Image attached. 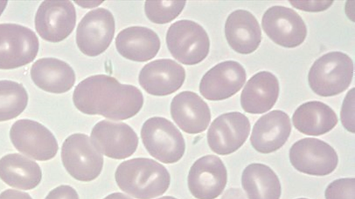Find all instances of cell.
Segmentation results:
<instances>
[{
	"instance_id": "obj_37",
	"label": "cell",
	"mask_w": 355,
	"mask_h": 199,
	"mask_svg": "<svg viewBox=\"0 0 355 199\" xmlns=\"http://www.w3.org/2000/svg\"><path fill=\"white\" fill-rule=\"evenodd\" d=\"M351 3H352V1H347L346 6H345L347 8H345V12H346V14L348 16V17L352 21H354V12H352L351 9H350Z\"/></svg>"
},
{
	"instance_id": "obj_11",
	"label": "cell",
	"mask_w": 355,
	"mask_h": 199,
	"mask_svg": "<svg viewBox=\"0 0 355 199\" xmlns=\"http://www.w3.org/2000/svg\"><path fill=\"white\" fill-rule=\"evenodd\" d=\"M76 21L74 6L70 1H44L35 17V28L44 40L56 43L73 30Z\"/></svg>"
},
{
	"instance_id": "obj_21",
	"label": "cell",
	"mask_w": 355,
	"mask_h": 199,
	"mask_svg": "<svg viewBox=\"0 0 355 199\" xmlns=\"http://www.w3.org/2000/svg\"><path fill=\"white\" fill-rule=\"evenodd\" d=\"M279 91L277 78L272 73L259 72L250 77L241 92V107L249 113H263L275 105Z\"/></svg>"
},
{
	"instance_id": "obj_36",
	"label": "cell",
	"mask_w": 355,
	"mask_h": 199,
	"mask_svg": "<svg viewBox=\"0 0 355 199\" xmlns=\"http://www.w3.org/2000/svg\"><path fill=\"white\" fill-rule=\"evenodd\" d=\"M103 199H132L130 197L128 196L127 195H125L122 193L116 192L112 193L108 196H107Z\"/></svg>"
},
{
	"instance_id": "obj_40",
	"label": "cell",
	"mask_w": 355,
	"mask_h": 199,
	"mask_svg": "<svg viewBox=\"0 0 355 199\" xmlns=\"http://www.w3.org/2000/svg\"><path fill=\"white\" fill-rule=\"evenodd\" d=\"M297 199H307V198H297Z\"/></svg>"
},
{
	"instance_id": "obj_25",
	"label": "cell",
	"mask_w": 355,
	"mask_h": 199,
	"mask_svg": "<svg viewBox=\"0 0 355 199\" xmlns=\"http://www.w3.org/2000/svg\"><path fill=\"white\" fill-rule=\"evenodd\" d=\"M0 178L10 187L30 190L40 184L42 171L35 161L19 153H10L0 159Z\"/></svg>"
},
{
	"instance_id": "obj_6",
	"label": "cell",
	"mask_w": 355,
	"mask_h": 199,
	"mask_svg": "<svg viewBox=\"0 0 355 199\" xmlns=\"http://www.w3.org/2000/svg\"><path fill=\"white\" fill-rule=\"evenodd\" d=\"M61 158L67 171L75 179L89 182L101 173L103 158L88 135L74 133L64 141Z\"/></svg>"
},
{
	"instance_id": "obj_8",
	"label": "cell",
	"mask_w": 355,
	"mask_h": 199,
	"mask_svg": "<svg viewBox=\"0 0 355 199\" xmlns=\"http://www.w3.org/2000/svg\"><path fill=\"white\" fill-rule=\"evenodd\" d=\"M10 138L17 151L37 160H49L55 157L58 150L53 134L32 120H17L11 126Z\"/></svg>"
},
{
	"instance_id": "obj_39",
	"label": "cell",
	"mask_w": 355,
	"mask_h": 199,
	"mask_svg": "<svg viewBox=\"0 0 355 199\" xmlns=\"http://www.w3.org/2000/svg\"><path fill=\"white\" fill-rule=\"evenodd\" d=\"M157 199H177V198L175 197H173V196H163L162 198H157Z\"/></svg>"
},
{
	"instance_id": "obj_23",
	"label": "cell",
	"mask_w": 355,
	"mask_h": 199,
	"mask_svg": "<svg viewBox=\"0 0 355 199\" xmlns=\"http://www.w3.org/2000/svg\"><path fill=\"white\" fill-rule=\"evenodd\" d=\"M115 44L123 57L139 62L153 59L160 48L158 35L153 30L142 26L122 30L116 37Z\"/></svg>"
},
{
	"instance_id": "obj_2",
	"label": "cell",
	"mask_w": 355,
	"mask_h": 199,
	"mask_svg": "<svg viewBox=\"0 0 355 199\" xmlns=\"http://www.w3.org/2000/svg\"><path fill=\"white\" fill-rule=\"evenodd\" d=\"M115 180L124 192L137 199H151L162 195L170 185V174L150 158H136L122 162L115 171Z\"/></svg>"
},
{
	"instance_id": "obj_22",
	"label": "cell",
	"mask_w": 355,
	"mask_h": 199,
	"mask_svg": "<svg viewBox=\"0 0 355 199\" xmlns=\"http://www.w3.org/2000/svg\"><path fill=\"white\" fill-rule=\"evenodd\" d=\"M31 77L37 87L56 94L69 91L76 81L73 68L65 61L53 57L35 61L31 68Z\"/></svg>"
},
{
	"instance_id": "obj_18",
	"label": "cell",
	"mask_w": 355,
	"mask_h": 199,
	"mask_svg": "<svg viewBox=\"0 0 355 199\" xmlns=\"http://www.w3.org/2000/svg\"><path fill=\"white\" fill-rule=\"evenodd\" d=\"M291 131L289 116L280 110L261 116L254 124L250 136L253 148L261 153H270L280 149Z\"/></svg>"
},
{
	"instance_id": "obj_17",
	"label": "cell",
	"mask_w": 355,
	"mask_h": 199,
	"mask_svg": "<svg viewBox=\"0 0 355 199\" xmlns=\"http://www.w3.org/2000/svg\"><path fill=\"white\" fill-rule=\"evenodd\" d=\"M184 68L170 59H159L146 64L139 75L140 86L149 94L164 96L177 91L185 79Z\"/></svg>"
},
{
	"instance_id": "obj_38",
	"label": "cell",
	"mask_w": 355,
	"mask_h": 199,
	"mask_svg": "<svg viewBox=\"0 0 355 199\" xmlns=\"http://www.w3.org/2000/svg\"><path fill=\"white\" fill-rule=\"evenodd\" d=\"M7 4H8L7 1H0V16L1 15L3 10L6 8Z\"/></svg>"
},
{
	"instance_id": "obj_5",
	"label": "cell",
	"mask_w": 355,
	"mask_h": 199,
	"mask_svg": "<svg viewBox=\"0 0 355 199\" xmlns=\"http://www.w3.org/2000/svg\"><path fill=\"white\" fill-rule=\"evenodd\" d=\"M142 142L149 154L165 164L179 161L185 151V142L179 129L162 117L148 119L141 129Z\"/></svg>"
},
{
	"instance_id": "obj_29",
	"label": "cell",
	"mask_w": 355,
	"mask_h": 199,
	"mask_svg": "<svg viewBox=\"0 0 355 199\" xmlns=\"http://www.w3.org/2000/svg\"><path fill=\"white\" fill-rule=\"evenodd\" d=\"M326 199H355V179L346 178L337 179L327 187Z\"/></svg>"
},
{
	"instance_id": "obj_4",
	"label": "cell",
	"mask_w": 355,
	"mask_h": 199,
	"mask_svg": "<svg viewBox=\"0 0 355 199\" xmlns=\"http://www.w3.org/2000/svg\"><path fill=\"white\" fill-rule=\"evenodd\" d=\"M166 41L172 56L185 65L201 62L209 51V39L205 29L195 21L182 19L168 28Z\"/></svg>"
},
{
	"instance_id": "obj_27",
	"label": "cell",
	"mask_w": 355,
	"mask_h": 199,
	"mask_svg": "<svg viewBox=\"0 0 355 199\" xmlns=\"http://www.w3.org/2000/svg\"><path fill=\"white\" fill-rule=\"evenodd\" d=\"M28 93L20 83L0 80V122L17 117L28 104Z\"/></svg>"
},
{
	"instance_id": "obj_31",
	"label": "cell",
	"mask_w": 355,
	"mask_h": 199,
	"mask_svg": "<svg viewBox=\"0 0 355 199\" xmlns=\"http://www.w3.org/2000/svg\"><path fill=\"white\" fill-rule=\"evenodd\" d=\"M294 8L306 12H320L329 8L332 1H290Z\"/></svg>"
},
{
	"instance_id": "obj_32",
	"label": "cell",
	"mask_w": 355,
	"mask_h": 199,
	"mask_svg": "<svg viewBox=\"0 0 355 199\" xmlns=\"http://www.w3.org/2000/svg\"><path fill=\"white\" fill-rule=\"evenodd\" d=\"M45 199H79V197L72 187L60 185L51 190Z\"/></svg>"
},
{
	"instance_id": "obj_20",
	"label": "cell",
	"mask_w": 355,
	"mask_h": 199,
	"mask_svg": "<svg viewBox=\"0 0 355 199\" xmlns=\"http://www.w3.org/2000/svg\"><path fill=\"white\" fill-rule=\"evenodd\" d=\"M225 34L230 47L240 54L253 53L261 41L259 22L251 12L245 10H236L229 15Z\"/></svg>"
},
{
	"instance_id": "obj_13",
	"label": "cell",
	"mask_w": 355,
	"mask_h": 199,
	"mask_svg": "<svg viewBox=\"0 0 355 199\" xmlns=\"http://www.w3.org/2000/svg\"><path fill=\"white\" fill-rule=\"evenodd\" d=\"M261 25L271 40L285 48L300 46L306 37L303 19L295 10L287 7L269 8L263 15Z\"/></svg>"
},
{
	"instance_id": "obj_30",
	"label": "cell",
	"mask_w": 355,
	"mask_h": 199,
	"mask_svg": "<svg viewBox=\"0 0 355 199\" xmlns=\"http://www.w3.org/2000/svg\"><path fill=\"white\" fill-rule=\"evenodd\" d=\"M340 120L343 126L349 132L354 133V88L349 90L343 102Z\"/></svg>"
},
{
	"instance_id": "obj_35",
	"label": "cell",
	"mask_w": 355,
	"mask_h": 199,
	"mask_svg": "<svg viewBox=\"0 0 355 199\" xmlns=\"http://www.w3.org/2000/svg\"><path fill=\"white\" fill-rule=\"evenodd\" d=\"M75 3L83 8H93L100 5L103 1H76Z\"/></svg>"
},
{
	"instance_id": "obj_34",
	"label": "cell",
	"mask_w": 355,
	"mask_h": 199,
	"mask_svg": "<svg viewBox=\"0 0 355 199\" xmlns=\"http://www.w3.org/2000/svg\"><path fill=\"white\" fill-rule=\"evenodd\" d=\"M222 199H245L240 189H230L223 195Z\"/></svg>"
},
{
	"instance_id": "obj_1",
	"label": "cell",
	"mask_w": 355,
	"mask_h": 199,
	"mask_svg": "<svg viewBox=\"0 0 355 199\" xmlns=\"http://www.w3.org/2000/svg\"><path fill=\"white\" fill-rule=\"evenodd\" d=\"M73 102L77 109L85 114L124 120L139 113L144 97L135 86L121 84L107 75H95L76 86Z\"/></svg>"
},
{
	"instance_id": "obj_24",
	"label": "cell",
	"mask_w": 355,
	"mask_h": 199,
	"mask_svg": "<svg viewBox=\"0 0 355 199\" xmlns=\"http://www.w3.org/2000/svg\"><path fill=\"white\" fill-rule=\"evenodd\" d=\"M294 126L300 132L318 136L330 131L337 124L338 117L333 109L319 101L301 104L293 115Z\"/></svg>"
},
{
	"instance_id": "obj_7",
	"label": "cell",
	"mask_w": 355,
	"mask_h": 199,
	"mask_svg": "<svg viewBox=\"0 0 355 199\" xmlns=\"http://www.w3.org/2000/svg\"><path fill=\"white\" fill-rule=\"evenodd\" d=\"M39 40L30 28L16 23H0V69H14L32 62Z\"/></svg>"
},
{
	"instance_id": "obj_16",
	"label": "cell",
	"mask_w": 355,
	"mask_h": 199,
	"mask_svg": "<svg viewBox=\"0 0 355 199\" xmlns=\"http://www.w3.org/2000/svg\"><path fill=\"white\" fill-rule=\"evenodd\" d=\"M245 80V70L239 62L225 61L215 65L203 75L199 91L208 100H223L236 94Z\"/></svg>"
},
{
	"instance_id": "obj_3",
	"label": "cell",
	"mask_w": 355,
	"mask_h": 199,
	"mask_svg": "<svg viewBox=\"0 0 355 199\" xmlns=\"http://www.w3.org/2000/svg\"><path fill=\"white\" fill-rule=\"evenodd\" d=\"M354 64L345 53L329 52L311 67L308 80L312 91L322 97L334 96L345 91L352 80Z\"/></svg>"
},
{
	"instance_id": "obj_9",
	"label": "cell",
	"mask_w": 355,
	"mask_h": 199,
	"mask_svg": "<svg viewBox=\"0 0 355 199\" xmlns=\"http://www.w3.org/2000/svg\"><path fill=\"white\" fill-rule=\"evenodd\" d=\"M289 158L300 172L318 176L332 173L338 162V155L331 146L313 138L295 142L290 149Z\"/></svg>"
},
{
	"instance_id": "obj_28",
	"label": "cell",
	"mask_w": 355,
	"mask_h": 199,
	"mask_svg": "<svg viewBox=\"0 0 355 199\" xmlns=\"http://www.w3.org/2000/svg\"><path fill=\"white\" fill-rule=\"evenodd\" d=\"M186 1H145L144 10L148 19L155 23L163 24L175 19L182 11Z\"/></svg>"
},
{
	"instance_id": "obj_14",
	"label": "cell",
	"mask_w": 355,
	"mask_h": 199,
	"mask_svg": "<svg viewBox=\"0 0 355 199\" xmlns=\"http://www.w3.org/2000/svg\"><path fill=\"white\" fill-rule=\"evenodd\" d=\"M250 131L248 118L239 112H230L216 117L207 131V142L214 153L225 155L239 149Z\"/></svg>"
},
{
	"instance_id": "obj_12",
	"label": "cell",
	"mask_w": 355,
	"mask_h": 199,
	"mask_svg": "<svg viewBox=\"0 0 355 199\" xmlns=\"http://www.w3.org/2000/svg\"><path fill=\"white\" fill-rule=\"evenodd\" d=\"M90 140L101 153L118 160L131 156L139 143L137 133L128 124L106 120L94 126Z\"/></svg>"
},
{
	"instance_id": "obj_15",
	"label": "cell",
	"mask_w": 355,
	"mask_h": 199,
	"mask_svg": "<svg viewBox=\"0 0 355 199\" xmlns=\"http://www.w3.org/2000/svg\"><path fill=\"white\" fill-rule=\"evenodd\" d=\"M227 178V170L220 158L207 155L198 159L191 167L188 187L197 199H215L222 193Z\"/></svg>"
},
{
	"instance_id": "obj_26",
	"label": "cell",
	"mask_w": 355,
	"mask_h": 199,
	"mask_svg": "<svg viewBox=\"0 0 355 199\" xmlns=\"http://www.w3.org/2000/svg\"><path fill=\"white\" fill-rule=\"evenodd\" d=\"M242 187L248 199H279L281 184L276 173L261 163L248 165L243 171Z\"/></svg>"
},
{
	"instance_id": "obj_19",
	"label": "cell",
	"mask_w": 355,
	"mask_h": 199,
	"mask_svg": "<svg viewBox=\"0 0 355 199\" xmlns=\"http://www.w3.org/2000/svg\"><path fill=\"white\" fill-rule=\"evenodd\" d=\"M171 115L178 126L190 134L205 131L211 120L207 104L198 94L189 91L180 92L173 98Z\"/></svg>"
},
{
	"instance_id": "obj_10",
	"label": "cell",
	"mask_w": 355,
	"mask_h": 199,
	"mask_svg": "<svg viewBox=\"0 0 355 199\" xmlns=\"http://www.w3.org/2000/svg\"><path fill=\"white\" fill-rule=\"evenodd\" d=\"M115 31L111 12L103 8L88 12L79 22L76 41L80 50L89 57L103 53L111 44Z\"/></svg>"
},
{
	"instance_id": "obj_33",
	"label": "cell",
	"mask_w": 355,
	"mask_h": 199,
	"mask_svg": "<svg viewBox=\"0 0 355 199\" xmlns=\"http://www.w3.org/2000/svg\"><path fill=\"white\" fill-rule=\"evenodd\" d=\"M0 199H33L26 193L14 189H7L0 193Z\"/></svg>"
}]
</instances>
